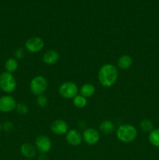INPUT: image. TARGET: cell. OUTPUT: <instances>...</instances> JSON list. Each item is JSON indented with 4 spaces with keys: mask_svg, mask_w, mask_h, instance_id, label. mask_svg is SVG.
<instances>
[{
    "mask_svg": "<svg viewBox=\"0 0 159 160\" xmlns=\"http://www.w3.org/2000/svg\"><path fill=\"white\" fill-rule=\"evenodd\" d=\"M42 60L46 65H54L59 60V53L55 49H49L44 53Z\"/></svg>",
    "mask_w": 159,
    "mask_h": 160,
    "instance_id": "obj_12",
    "label": "cell"
},
{
    "mask_svg": "<svg viewBox=\"0 0 159 160\" xmlns=\"http://www.w3.org/2000/svg\"><path fill=\"white\" fill-rule=\"evenodd\" d=\"M2 131H6V132H10L13 129V124L12 122L6 121L2 124Z\"/></svg>",
    "mask_w": 159,
    "mask_h": 160,
    "instance_id": "obj_23",
    "label": "cell"
},
{
    "mask_svg": "<svg viewBox=\"0 0 159 160\" xmlns=\"http://www.w3.org/2000/svg\"><path fill=\"white\" fill-rule=\"evenodd\" d=\"M132 64V59L129 55H123L120 56L117 61L118 67L121 70H126L131 67Z\"/></svg>",
    "mask_w": 159,
    "mask_h": 160,
    "instance_id": "obj_14",
    "label": "cell"
},
{
    "mask_svg": "<svg viewBox=\"0 0 159 160\" xmlns=\"http://www.w3.org/2000/svg\"><path fill=\"white\" fill-rule=\"evenodd\" d=\"M51 131L56 135H64L69 131V127L66 122L61 119H57L51 123Z\"/></svg>",
    "mask_w": 159,
    "mask_h": 160,
    "instance_id": "obj_10",
    "label": "cell"
},
{
    "mask_svg": "<svg viewBox=\"0 0 159 160\" xmlns=\"http://www.w3.org/2000/svg\"><path fill=\"white\" fill-rule=\"evenodd\" d=\"M73 103L75 107L78 108V109H83L87 106V100L85 97L78 94L73 98Z\"/></svg>",
    "mask_w": 159,
    "mask_h": 160,
    "instance_id": "obj_19",
    "label": "cell"
},
{
    "mask_svg": "<svg viewBox=\"0 0 159 160\" xmlns=\"http://www.w3.org/2000/svg\"><path fill=\"white\" fill-rule=\"evenodd\" d=\"M2 124L0 123V133L2 132Z\"/></svg>",
    "mask_w": 159,
    "mask_h": 160,
    "instance_id": "obj_26",
    "label": "cell"
},
{
    "mask_svg": "<svg viewBox=\"0 0 159 160\" xmlns=\"http://www.w3.org/2000/svg\"><path fill=\"white\" fill-rule=\"evenodd\" d=\"M17 88V81L12 73L5 71L0 74V89L5 93H12Z\"/></svg>",
    "mask_w": 159,
    "mask_h": 160,
    "instance_id": "obj_4",
    "label": "cell"
},
{
    "mask_svg": "<svg viewBox=\"0 0 159 160\" xmlns=\"http://www.w3.org/2000/svg\"><path fill=\"white\" fill-rule=\"evenodd\" d=\"M34 146L37 151L41 152V154H46L48 152H50L51 148V139L48 136L41 134L36 138Z\"/></svg>",
    "mask_w": 159,
    "mask_h": 160,
    "instance_id": "obj_7",
    "label": "cell"
},
{
    "mask_svg": "<svg viewBox=\"0 0 159 160\" xmlns=\"http://www.w3.org/2000/svg\"><path fill=\"white\" fill-rule=\"evenodd\" d=\"M36 103H37V105L39 107L44 108L48 105V98L44 95H38V96H37V98H36Z\"/></svg>",
    "mask_w": 159,
    "mask_h": 160,
    "instance_id": "obj_22",
    "label": "cell"
},
{
    "mask_svg": "<svg viewBox=\"0 0 159 160\" xmlns=\"http://www.w3.org/2000/svg\"><path fill=\"white\" fill-rule=\"evenodd\" d=\"M38 160H48V157H47L46 154H41L38 157Z\"/></svg>",
    "mask_w": 159,
    "mask_h": 160,
    "instance_id": "obj_25",
    "label": "cell"
},
{
    "mask_svg": "<svg viewBox=\"0 0 159 160\" xmlns=\"http://www.w3.org/2000/svg\"><path fill=\"white\" fill-rule=\"evenodd\" d=\"M118 78V70L115 65L105 63L99 69L98 74L100 84L104 88H111L116 83Z\"/></svg>",
    "mask_w": 159,
    "mask_h": 160,
    "instance_id": "obj_1",
    "label": "cell"
},
{
    "mask_svg": "<svg viewBox=\"0 0 159 160\" xmlns=\"http://www.w3.org/2000/svg\"><path fill=\"white\" fill-rule=\"evenodd\" d=\"M148 141L151 145L159 148V128L153 129V131L149 133Z\"/></svg>",
    "mask_w": 159,
    "mask_h": 160,
    "instance_id": "obj_18",
    "label": "cell"
},
{
    "mask_svg": "<svg viewBox=\"0 0 159 160\" xmlns=\"http://www.w3.org/2000/svg\"><path fill=\"white\" fill-rule=\"evenodd\" d=\"M45 46L44 40L37 36H33L25 42V49L31 53H37L41 51Z\"/></svg>",
    "mask_w": 159,
    "mask_h": 160,
    "instance_id": "obj_6",
    "label": "cell"
},
{
    "mask_svg": "<svg viewBox=\"0 0 159 160\" xmlns=\"http://www.w3.org/2000/svg\"><path fill=\"white\" fill-rule=\"evenodd\" d=\"M48 81L45 77L41 75H37L34 77L30 82V90L34 95H44L48 89Z\"/></svg>",
    "mask_w": 159,
    "mask_h": 160,
    "instance_id": "obj_3",
    "label": "cell"
},
{
    "mask_svg": "<svg viewBox=\"0 0 159 160\" xmlns=\"http://www.w3.org/2000/svg\"><path fill=\"white\" fill-rule=\"evenodd\" d=\"M95 92H96V88H95L94 85L90 83L84 84L80 88V95H83L86 98L93 96L95 94Z\"/></svg>",
    "mask_w": 159,
    "mask_h": 160,
    "instance_id": "obj_15",
    "label": "cell"
},
{
    "mask_svg": "<svg viewBox=\"0 0 159 160\" xmlns=\"http://www.w3.org/2000/svg\"><path fill=\"white\" fill-rule=\"evenodd\" d=\"M14 54H15V57L17 58V59H23V58H24L25 52L23 48H17V49H16Z\"/></svg>",
    "mask_w": 159,
    "mask_h": 160,
    "instance_id": "obj_24",
    "label": "cell"
},
{
    "mask_svg": "<svg viewBox=\"0 0 159 160\" xmlns=\"http://www.w3.org/2000/svg\"><path fill=\"white\" fill-rule=\"evenodd\" d=\"M16 110L20 115H26L29 112V108H28L27 105L26 103L20 102L17 103V106H16Z\"/></svg>",
    "mask_w": 159,
    "mask_h": 160,
    "instance_id": "obj_21",
    "label": "cell"
},
{
    "mask_svg": "<svg viewBox=\"0 0 159 160\" xmlns=\"http://www.w3.org/2000/svg\"><path fill=\"white\" fill-rule=\"evenodd\" d=\"M99 130L104 134H112L115 131V125L111 120H104L100 123Z\"/></svg>",
    "mask_w": 159,
    "mask_h": 160,
    "instance_id": "obj_16",
    "label": "cell"
},
{
    "mask_svg": "<svg viewBox=\"0 0 159 160\" xmlns=\"http://www.w3.org/2000/svg\"><path fill=\"white\" fill-rule=\"evenodd\" d=\"M18 62L15 58H9L5 62V70L8 73H12L16 72L18 69Z\"/></svg>",
    "mask_w": 159,
    "mask_h": 160,
    "instance_id": "obj_17",
    "label": "cell"
},
{
    "mask_svg": "<svg viewBox=\"0 0 159 160\" xmlns=\"http://www.w3.org/2000/svg\"><path fill=\"white\" fill-rule=\"evenodd\" d=\"M83 141L88 145H94L100 140V134L94 128H86L82 134Z\"/></svg>",
    "mask_w": 159,
    "mask_h": 160,
    "instance_id": "obj_9",
    "label": "cell"
},
{
    "mask_svg": "<svg viewBox=\"0 0 159 160\" xmlns=\"http://www.w3.org/2000/svg\"><path fill=\"white\" fill-rule=\"evenodd\" d=\"M116 137L123 143H131L137 137V130L133 125L125 123L121 125L116 130Z\"/></svg>",
    "mask_w": 159,
    "mask_h": 160,
    "instance_id": "obj_2",
    "label": "cell"
},
{
    "mask_svg": "<svg viewBox=\"0 0 159 160\" xmlns=\"http://www.w3.org/2000/svg\"><path fill=\"white\" fill-rule=\"evenodd\" d=\"M78 93V86L73 81H65L59 87V94L60 96L66 99H73Z\"/></svg>",
    "mask_w": 159,
    "mask_h": 160,
    "instance_id": "obj_5",
    "label": "cell"
},
{
    "mask_svg": "<svg viewBox=\"0 0 159 160\" xmlns=\"http://www.w3.org/2000/svg\"><path fill=\"white\" fill-rule=\"evenodd\" d=\"M20 152L24 156L25 158L28 159H31L36 156L37 149L35 146L31 143H24L20 147Z\"/></svg>",
    "mask_w": 159,
    "mask_h": 160,
    "instance_id": "obj_13",
    "label": "cell"
},
{
    "mask_svg": "<svg viewBox=\"0 0 159 160\" xmlns=\"http://www.w3.org/2000/svg\"><path fill=\"white\" fill-rule=\"evenodd\" d=\"M140 128L143 132L150 133L154 129V124H153V122L151 120H148V119H144L140 122Z\"/></svg>",
    "mask_w": 159,
    "mask_h": 160,
    "instance_id": "obj_20",
    "label": "cell"
},
{
    "mask_svg": "<svg viewBox=\"0 0 159 160\" xmlns=\"http://www.w3.org/2000/svg\"><path fill=\"white\" fill-rule=\"evenodd\" d=\"M65 140L69 145L72 146H78L83 141L82 134L76 129L69 130L65 134Z\"/></svg>",
    "mask_w": 159,
    "mask_h": 160,
    "instance_id": "obj_11",
    "label": "cell"
},
{
    "mask_svg": "<svg viewBox=\"0 0 159 160\" xmlns=\"http://www.w3.org/2000/svg\"><path fill=\"white\" fill-rule=\"evenodd\" d=\"M17 102L15 98L9 95L0 97V111L4 113H8L16 109Z\"/></svg>",
    "mask_w": 159,
    "mask_h": 160,
    "instance_id": "obj_8",
    "label": "cell"
},
{
    "mask_svg": "<svg viewBox=\"0 0 159 160\" xmlns=\"http://www.w3.org/2000/svg\"><path fill=\"white\" fill-rule=\"evenodd\" d=\"M28 160H31V159H28Z\"/></svg>",
    "mask_w": 159,
    "mask_h": 160,
    "instance_id": "obj_27",
    "label": "cell"
}]
</instances>
